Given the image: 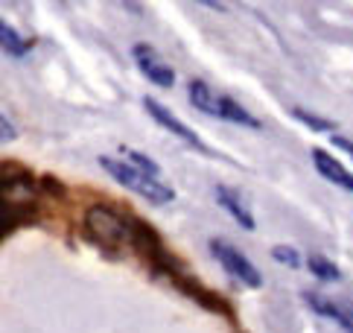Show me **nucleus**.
<instances>
[{"label":"nucleus","mask_w":353,"mask_h":333,"mask_svg":"<svg viewBox=\"0 0 353 333\" xmlns=\"http://www.w3.org/2000/svg\"><path fill=\"white\" fill-rule=\"evenodd\" d=\"M120 152L125 155L123 161H129L134 170H141V173H146V175H152V178H161V166H158L152 158H149L146 152H137V149H132V146H123Z\"/></svg>","instance_id":"nucleus-14"},{"label":"nucleus","mask_w":353,"mask_h":333,"mask_svg":"<svg viewBox=\"0 0 353 333\" xmlns=\"http://www.w3.org/2000/svg\"><path fill=\"white\" fill-rule=\"evenodd\" d=\"M0 129H3V135H0V137H3V144H9V140H15V137H18L15 126H12V120H9V114H6V111L0 114Z\"/></svg>","instance_id":"nucleus-18"},{"label":"nucleus","mask_w":353,"mask_h":333,"mask_svg":"<svg viewBox=\"0 0 353 333\" xmlns=\"http://www.w3.org/2000/svg\"><path fill=\"white\" fill-rule=\"evenodd\" d=\"M210 254H213V260H216V263L225 269V272H228V275L236 280L239 287H245V289H260V287H263L260 269L251 263L236 246H231L228 240L213 237V240H210Z\"/></svg>","instance_id":"nucleus-4"},{"label":"nucleus","mask_w":353,"mask_h":333,"mask_svg":"<svg viewBox=\"0 0 353 333\" xmlns=\"http://www.w3.org/2000/svg\"><path fill=\"white\" fill-rule=\"evenodd\" d=\"M310 155H312V164H315V170H319V175H324L330 184H336V187L347 190V193H353V173L347 170L345 164H339L330 155V152H324L321 146H315Z\"/></svg>","instance_id":"nucleus-10"},{"label":"nucleus","mask_w":353,"mask_h":333,"mask_svg":"<svg viewBox=\"0 0 353 333\" xmlns=\"http://www.w3.org/2000/svg\"><path fill=\"white\" fill-rule=\"evenodd\" d=\"M143 108H146L149 117H152V120L161 126V129H167L170 135H175L179 140H184V144H190V146H193V149H199V152H205V155H213V152H210V149L199 140V135L190 129V126L181 123V120L175 117V114H172L167 106H161V102H158L155 97H143Z\"/></svg>","instance_id":"nucleus-5"},{"label":"nucleus","mask_w":353,"mask_h":333,"mask_svg":"<svg viewBox=\"0 0 353 333\" xmlns=\"http://www.w3.org/2000/svg\"><path fill=\"white\" fill-rule=\"evenodd\" d=\"M216 202L225 213H231V220L243 228V231H254L257 222H254V213H251L248 202L243 199L236 187H228V184H216Z\"/></svg>","instance_id":"nucleus-8"},{"label":"nucleus","mask_w":353,"mask_h":333,"mask_svg":"<svg viewBox=\"0 0 353 333\" xmlns=\"http://www.w3.org/2000/svg\"><path fill=\"white\" fill-rule=\"evenodd\" d=\"M307 269L319 280H327V284H336V280H342V269H339L330 258H324V254H310V258H307Z\"/></svg>","instance_id":"nucleus-13"},{"label":"nucleus","mask_w":353,"mask_h":333,"mask_svg":"<svg viewBox=\"0 0 353 333\" xmlns=\"http://www.w3.org/2000/svg\"><path fill=\"white\" fill-rule=\"evenodd\" d=\"M99 166H103L117 184H123L125 190H132V193H137V196H143L152 204H170L175 199V190L163 182V178H152V175H146L141 170H134V166L129 161H123V158L99 155Z\"/></svg>","instance_id":"nucleus-3"},{"label":"nucleus","mask_w":353,"mask_h":333,"mask_svg":"<svg viewBox=\"0 0 353 333\" xmlns=\"http://www.w3.org/2000/svg\"><path fill=\"white\" fill-rule=\"evenodd\" d=\"M132 59H134L137 70H141L152 85H161V88H172L175 85V70L163 61V56L152 44H134L132 47Z\"/></svg>","instance_id":"nucleus-6"},{"label":"nucleus","mask_w":353,"mask_h":333,"mask_svg":"<svg viewBox=\"0 0 353 333\" xmlns=\"http://www.w3.org/2000/svg\"><path fill=\"white\" fill-rule=\"evenodd\" d=\"M350 313H353V307H350Z\"/></svg>","instance_id":"nucleus-20"},{"label":"nucleus","mask_w":353,"mask_h":333,"mask_svg":"<svg viewBox=\"0 0 353 333\" xmlns=\"http://www.w3.org/2000/svg\"><path fill=\"white\" fill-rule=\"evenodd\" d=\"M172 284L179 287L187 298H193L196 304H201V307H208V310H213V313H222V316H234V310L228 304H225V298H219L216 292H210V289H205L199 284L196 278H190V275H179V278H172Z\"/></svg>","instance_id":"nucleus-9"},{"label":"nucleus","mask_w":353,"mask_h":333,"mask_svg":"<svg viewBox=\"0 0 353 333\" xmlns=\"http://www.w3.org/2000/svg\"><path fill=\"white\" fill-rule=\"evenodd\" d=\"M0 47H3V53L12 56V59H27L30 50L35 47V38H27L21 35L12 23H0Z\"/></svg>","instance_id":"nucleus-12"},{"label":"nucleus","mask_w":353,"mask_h":333,"mask_svg":"<svg viewBox=\"0 0 353 333\" xmlns=\"http://www.w3.org/2000/svg\"><path fill=\"white\" fill-rule=\"evenodd\" d=\"M272 260L283 263V266H289V269H301V254H298V249H292V246H274V249H272Z\"/></svg>","instance_id":"nucleus-16"},{"label":"nucleus","mask_w":353,"mask_h":333,"mask_svg":"<svg viewBox=\"0 0 353 333\" xmlns=\"http://www.w3.org/2000/svg\"><path fill=\"white\" fill-rule=\"evenodd\" d=\"M292 117L307 123L312 132H336V120H327V117H319V114H312L307 108H292Z\"/></svg>","instance_id":"nucleus-15"},{"label":"nucleus","mask_w":353,"mask_h":333,"mask_svg":"<svg viewBox=\"0 0 353 333\" xmlns=\"http://www.w3.org/2000/svg\"><path fill=\"white\" fill-rule=\"evenodd\" d=\"M39 184H41V190H44V193H50V196H56V199H65V196H68V190H65V187H61V184L56 182V178H53V175H41V178H39Z\"/></svg>","instance_id":"nucleus-17"},{"label":"nucleus","mask_w":353,"mask_h":333,"mask_svg":"<svg viewBox=\"0 0 353 333\" xmlns=\"http://www.w3.org/2000/svg\"><path fill=\"white\" fill-rule=\"evenodd\" d=\"M187 97H190V102L199 111H205V114H210V117H216V120L234 123V126H245V129H263V123L245 106H239V102L234 97H228V94H216L208 82H201V79H193L190 85H187Z\"/></svg>","instance_id":"nucleus-2"},{"label":"nucleus","mask_w":353,"mask_h":333,"mask_svg":"<svg viewBox=\"0 0 353 333\" xmlns=\"http://www.w3.org/2000/svg\"><path fill=\"white\" fill-rule=\"evenodd\" d=\"M304 301L310 304V310H315V313L324 316V318H333V322L342 327L345 333H353V313H350L347 304L330 301V298L319 296V292H304Z\"/></svg>","instance_id":"nucleus-11"},{"label":"nucleus","mask_w":353,"mask_h":333,"mask_svg":"<svg viewBox=\"0 0 353 333\" xmlns=\"http://www.w3.org/2000/svg\"><path fill=\"white\" fill-rule=\"evenodd\" d=\"M333 146H339V149H345L347 155L353 158V140L350 137H345V135H333Z\"/></svg>","instance_id":"nucleus-19"},{"label":"nucleus","mask_w":353,"mask_h":333,"mask_svg":"<svg viewBox=\"0 0 353 333\" xmlns=\"http://www.w3.org/2000/svg\"><path fill=\"white\" fill-rule=\"evenodd\" d=\"M85 237L94 242L97 249L108 254H120L123 246H129V216L108 208V204H91L85 211Z\"/></svg>","instance_id":"nucleus-1"},{"label":"nucleus","mask_w":353,"mask_h":333,"mask_svg":"<svg viewBox=\"0 0 353 333\" xmlns=\"http://www.w3.org/2000/svg\"><path fill=\"white\" fill-rule=\"evenodd\" d=\"M41 220V208H39V199H30V202H12V199H3L0 202V237H9L15 228H23V225H35Z\"/></svg>","instance_id":"nucleus-7"}]
</instances>
